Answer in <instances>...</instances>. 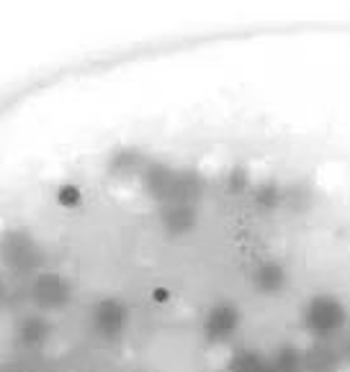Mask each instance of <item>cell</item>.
<instances>
[{
    "label": "cell",
    "instance_id": "277c9868",
    "mask_svg": "<svg viewBox=\"0 0 350 372\" xmlns=\"http://www.w3.org/2000/svg\"><path fill=\"white\" fill-rule=\"evenodd\" d=\"M170 298V290L168 288H154L152 290V301H157V303H165Z\"/></svg>",
    "mask_w": 350,
    "mask_h": 372
},
{
    "label": "cell",
    "instance_id": "7a4b0ae2",
    "mask_svg": "<svg viewBox=\"0 0 350 372\" xmlns=\"http://www.w3.org/2000/svg\"><path fill=\"white\" fill-rule=\"evenodd\" d=\"M234 323H237V316H234L232 308H216V311H212V316H209V334L216 339L230 337V331L234 329Z\"/></svg>",
    "mask_w": 350,
    "mask_h": 372
},
{
    "label": "cell",
    "instance_id": "6da1fadb",
    "mask_svg": "<svg viewBox=\"0 0 350 372\" xmlns=\"http://www.w3.org/2000/svg\"><path fill=\"white\" fill-rule=\"evenodd\" d=\"M309 321L315 326L317 331H330V329H337L342 323V308L333 303V301H317L312 313H309Z\"/></svg>",
    "mask_w": 350,
    "mask_h": 372
},
{
    "label": "cell",
    "instance_id": "3957f363",
    "mask_svg": "<svg viewBox=\"0 0 350 372\" xmlns=\"http://www.w3.org/2000/svg\"><path fill=\"white\" fill-rule=\"evenodd\" d=\"M77 201H80V190H77V187L65 185V187L60 190V203H62V205H75Z\"/></svg>",
    "mask_w": 350,
    "mask_h": 372
}]
</instances>
